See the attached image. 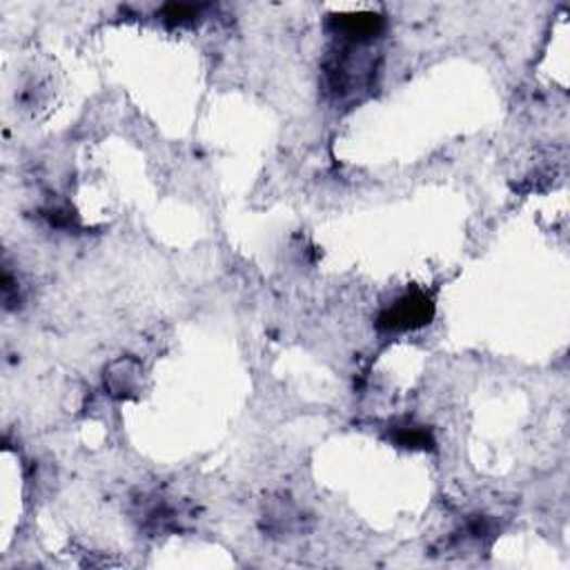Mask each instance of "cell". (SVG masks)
Returning a JSON list of instances; mask_svg holds the SVG:
<instances>
[{"label":"cell","mask_w":570,"mask_h":570,"mask_svg":"<svg viewBox=\"0 0 570 570\" xmlns=\"http://www.w3.org/2000/svg\"><path fill=\"white\" fill-rule=\"evenodd\" d=\"M375 52L370 42H345L328 59L326 80L328 90L337 99L355 97L357 92L368 90L375 80Z\"/></svg>","instance_id":"cell-1"},{"label":"cell","mask_w":570,"mask_h":570,"mask_svg":"<svg viewBox=\"0 0 570 570\" xmlns=\"http://www.w3.org/2000/svg\"><path fill=\"white\" fill-rule=\"evenodd\" d=\"M261 529L275 540L299 537L313 529V515L305 512L290 495H273L263 504Z\"/></svg>","instance_id":"cell-2"},{"label":"cell","mask_w":570,"mask_h":570,"mask_svg":"<svg viewBox=\"0 0 570 570\" xmlns=\"http://www.w3.org/2000/svg\"><path fill=\"white\" fill-rule=\"evenodd\" d=\"M434 315V301L428 292H408L400 296L379 315L377 328L381 332H408L430 324Z\"/></svg>","instance_id":"cell-3"},{"label":"cell","mask_w":570,"mask_h":570,"mask_svg":"<svg viewBox=\"0 0 570 570\" xmlns=\"http://www.w3.org/2000/svg\"><path fill=\"white\" fill-rule=\"evenodd\" d=\"M143 364L135 357H118L105 366L103 383L114 400H137L143 392Z\"/></svg>","instance_id":"cell-4"},{"label":"cell","mask_w":570,"mask_h":570,"mask_svg":"<svg viewBox=\"0 0 570 570\" xmlns=\"http://www.w3.org/2000/svg\"><path fill=\"white\" fill-rule=\"evenodd\" d=\"M334 36L345 42H372L385 27L383 16L375 12L339 14L330 18Z\"/></svg>","instance_id":"cell-5"},{"label":"cell","mask_w":570,"mask_h":570,"mask_svg":"<svg viewBox=\"0 0 570 570\" xmlns=\"http://www.w3.org/2000/svg\"><path fill=\"white\" fill-rule=\"evenodd\" d=\"M392 442L402 448H430L432 434L423 426H400L392 430Z\"/></svg>","instance_id":"cell-6"},{"label":"cell","mask_w":570,"mask_h":570,"mask_svg":"<svg viewBox=\"0 0 570 570\" xmlns=\"http://www.w3.org/2000/svg\"><path fill=\"white\" fill-rule=\"evenodd\" d=\"M205 12V5H188V3H172L165 5L159 16L172 25V27H183V25H192L194 21L201 18V14Z\"/></svg>","instance_id":"cell-7"}]
</instances>
